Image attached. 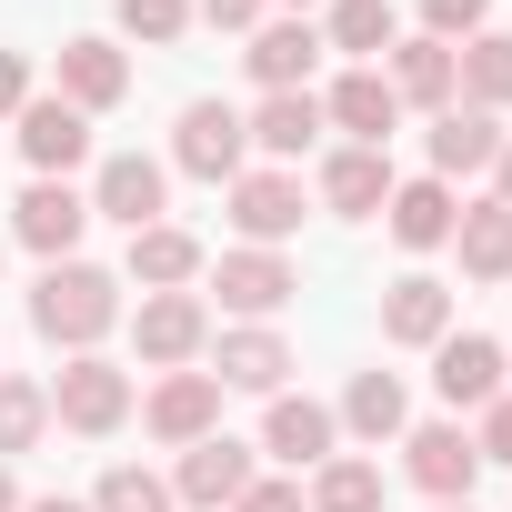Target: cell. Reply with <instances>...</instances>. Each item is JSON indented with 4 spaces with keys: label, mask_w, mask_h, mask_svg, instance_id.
Returning <instances> with one entry per match:
<instances>
[{
    "label": "cell",
    "mask_w": 512,
    "mask_h": 512,
    "mask_svg": "<svg viewBox=\"0 0 512 512\" xmlns=\"http://www.w3.org/2000/svg\"><path fill=\"white\" fill-rule=\"evenodd\" d=\"M21 151H31L41 181H71V161L91 151V111H71V101H21Z\"/></svg>",
    "instance_id": "cell-13"
},
{
    "label": "cell",
    "mask_w": 512,
    "mask_h": 512,
    "mask_svg": "<svg viewBox=\"0 0 512 512\" xmlns=\"http://www.w3.org/2000/svg\"><path fill=\"white\" fill-rule=\"evenodd\" d=\"M322 41H332V51H352V61L372 71V61L402 41V21H392V0H332V31H322Z\"/></svg>",
    "instance_id": "cell-29"
},
{
    "label": "cell",
    "mask_w": 512,
    "mask_h": 512,
    "mask_svg": "<svg viewBox=\"0 0 512 512\" xmlns=\"http://www.w3.org/2000/svg\"><path fill=\"white\" fill-rule=\"evenodd\" d=\"M282 372H292V342L282 332H262V322H251V332H221V392H282Z\"/></svg>",
    "instance_id": "cell-24"
},
{
    "label": "cell",
    "mask_w": 512,
    "mask_h": 512,
    "mask_svg": "<svg viewBox=\"0 0 512 512\" xmlns=\"http://www.w3.org/2000/svg\"><path fill=\"white\" fill-rule=\"evenodd\" d=\"M452 332V292L432 282V272H402L392 292H382V342H402V352H432Z\"/></svg>",
    "instance_id": "cell-15"
},
{
    "label": "cell",
    "mask_w": 512,
    "mask_h": 512,
    "mask_svg": "<svg viewBox=\"0 0 512 512\" xmlns=\"http://www.w3.org/2000/svg\"><path fill=\"white\" fill-rule=\"evenodd\" d=\"M121 322V282L91 272V262H51L31 282V332L61 342V352H101V332Z\"/></svg>",
    "instance_id": "cell-1"
},
{
    "label": "cell",
    "mask_w": 512,
    "mask_h": 512,
    "mask_svg": "<svg viewBox=\"0 0 512 512\" xmlns=\"http://www.w3.org/2000/svg\"><path fill=\"white\" fill-rule=\"evenodd\" d=\"M91 512H171V482H161V472H141V462H121V472H101Z\"/></svg>",
    "instance_id": "cell-32"
},
{
    "label": "cell",
    "mask_w": 512,
    "mask_h": 512,
    "mask_svg": "<svg viewBox=\"0 0 512 512\" xmlns=\"http://www.w3.org/2000/svg\"><path fill=\"white\" fill-rule=\"evenodd\" d=\"M502 372H512V352H502Z\"/></svg>",
    "instance_id": "cell-44"
},
{
    "label": "cell",
    "mask_w": 512,
    "mask_h": 512,
    "mask_svg": "<svg viewBox=\"0 0 512 512\" xmlns=\"http://www.w3.org/2000/svg\"><path fill=\"white\" fill-rule=\"evenodd\" d=\"M432 392H442L452 412L502 402V342H482V332H442V342H432Z\"/></svg>",
    "instance_id": "cell-8"
},
{
    "label": "cell",
    "mask_w": 512,
    "mask_h": 512,
    "mask_svg": "<svg viewBox=\"0 0 512 512\" xmlns=\"http://www.w3.org/2000/svg\"><path fill=\"white\" fill-rule=\"evenodd\" d=\"M241 151H251V131H241L231 101H191L181 131H171V161H181L191 181H241Z\"/></svg>",
    "instance_id": "cell-3"
},
{
    "label": "cell",
    "mask_w": 512,
    "mask_h": 512,
    "mask_svg": "<svg viewBox=\"0 0 512 512\" xmlns=\"http://www.w3.org/2000/svg\"><path fill=\"white\" fill-rule=\"evenodd\" d=\"M211 31H262V0H191Z\"/></svg>",
    "instance_id": "cell-37"
},
{
    "label": "cell",
    "mask_w": 512,
    "mask_h": 512,
    "mask_svg": "<svg viewBox=\"0 0 512 512\" xmlns=\"http://www.w3.org/2000/svg\"><path fill=\"white\" fill-rule=\"evenodd\" d=\"M91 211H101V221H121V231H151V221H161V161L111 151V161H101V181H91Z\"/></svg>",
    "instance_id": "cell-14"
},
{
    "label": "cell",
    "mask_w": 512,
    "mask_h": 512,
    "mask_svg": "<svg viewBox=\"0 0 512 512\" xmlns=\"http://www.w3.org/2000/svg\"><path fill=\"white\" fill-rule=\"evenodd\" d=\"M231 512H312V502H302V482H251Z\"/></svg>",
    "instance_id": "cell-36"
},
{
    "label": "cell",
    "mask_w": 512,
    "mask_h": 512,
    "mask_svg": "<svg viewBox=\"0 0 512 512\" xmlns=\"http://www.w3.org/2000/svg\"><path fill=\"white\" fill-rule=\"evenodd\" d=\"M472 452H482V462H512V392H502V402H482V432H472Z\"/></svg>",
    "instance_id": "cell-35"
},
{
    "label": "cell",
    "mask_w": 512,
    "mask_h": 512,
    "mask_svg": "<svg viewBox=\"0 0 512 512\" xmlns=\"http://www.w3.org/2000/svg\"><path fill=\"white\" fill-rule=\"evenodd\" d=\"M151 432L181 442V452L211 442V432H221V382H211V372H171V382L151 392Z\"/></svg>",
    "instance_id": "cell-16"
},
{
    "label": "cell",
    "mask_w": 512,
    "mask_h": 512,
    "mask_svg": "<svg viewBox=\"0 0 512 512\" xmlns=\"http://www.w3.org/2000/svg\"><path fill=\"white\" fill-rule=\"evenodd\" d=\"M21 101H31V61L0 51V121H21Z\"/></svg>",
    "instance_id": "cell-38"
},
{
    "label": "cell",
    "mask_w": 512,
    "mask_h": 512,
    "mask_svg": "<svg viewBox=\"0 0 512 512\" xmlns=\"http://www.w3.org/2000/svg\"><path fill=\"white\" fill-rule=\"evenodd\" d=\"M282 11H292V21H302V11H312V0H282Z\"/></svg>",
    "instance_id": "cell-42"
},
{
    "label": "cell",
    "mask_w": 512,
    "mask_h": 512,
    "mask_svg": "<svg viewBox=\"0 0 512 512\" xmlns=\"http://www.w3.org/2000/svg\"><path fill=\"white\" fill-rule=\"evenodd\" d=\"M392 101L402 111H452V91H462V61H452V41H392Z\"/></svg>",
    "instance_id": "cell-11"
},
{
    "label": "cell",
    "mask_w": 512,
    "mask_h": 512,
    "mask_svg": "<svg viewBox=\"0 0 512 512\" xmlns=\"http://www.w3.org/2000/svg\"><path fill=\"white\" fill-rule=\"evenodd\" d=\"M322 201H332L342 221H372V211L392 201V161H382V151H352V141H342V151L322 161Z\"/></svg>",
    "instance_id": "cell-22"
},
{
    "label": "cell",
    "mask_w": 512,
    "mask_h": 512,
    "mask_svg": "<svg viewBox=\"0 0 512 512\" xmlns=\"http://www.w3.org/2000/svg\"><path fill=\"white\" fill-rule=\"evenodd\" d=\"M21 512H91V502H71V492H51V502H21Z\"/></svg>",
    "instance_id": "cell-40"
},
{
    "label": "cell",
    "mask_w": 512,
    "mask_h": 512,
    "mask_svg": "<svg viewBox=\"0 0 512 512\" xmlns=\"http://www.w3.org/2000/svg\"><path fill=\"white\" fill-rule=\"evenodd\" d=\"M402 472H412L432 502H472L482 452H472V432H462V422H422V432H402Z\"/></svg>",
    "instance_id": "cell-6"
},
{
    "label": "cell",
    "mask_w": 512,
    "mask_h": 512,
    "mask_svg": "<svg viewBox=\"0 0 512 512\" xmlns=\"http://www.w3.org/2000/svg\"><path fill=\"white\" fill-rule=\"evenodd\" d=\"M452 241H462V272H472V282H512V211H502V201H472V211L452 221Z\"/></svg>",
    "instance_id": "cell-26"
},
{
    "label": "cell",
    "mask_w": 512,
    "mask_h": 512,
    "mask_svg": "<svg viewBox=\"0 0 512 512\" xmlns=\"http://www.w3.org/2000/svg\"><path fill=\"white\" fill-rule=\"evenodd\" d=\"M231 231H241L251 251L292 241V231H302V171H241V181H231Z\"/></svg>",
    "instance_id": "cell-7"
},
{
    "label": "cell",
    "mask_w": 512,
    "mask_h": 512,
    "mask_svg": "<svg viewBox=\"0 0 512 512\" xmlns=\"http://www.w3.org/2000/svg\"><path fill=\"white\" fill-rule=\"evenodd\" d=\"M121 91H131V61L111 41H61V101L71 111H111Z\"/></svg>",
    "instance_id": "cell-21"
},
{
    "label": "cell",
    "mask_w": 512,
    "mask_h": 512,
    "mask_svg": "<svg viewBox=\"0 0 512 512\" xmlns=\"http://www.w3.org/2000/svg\"><path fill=\"white\" fill-rule=\"evenodd\" d=\"M342 422H352L362 442H392V432L412 422V392H402V372H352V392H342Z\"/></svg>",
    "instance_id": "cell-27"
},
{
    "label": "cell",
    "mask_w": 512,
    "mask_h": 512,
    "mask_svg": "<svg viewBox=\"0 0 512 512\" xmlns=\"http://www.w3.org/2000/svg\"><path fill=\"white\" fill-rule=\"evenodd\" d=\"M302 502H312V512H382V472H372V462H322Z\"/></svg>",
    "instance_id": "cell-30"
},
{
    "label": "cell",
    "mask_w": 512,
    "mask_h": 512,
    "mask_svg": "<svg viewBox=\"0 0 512 512\" xmlns=\"http://www.w3.org/2000/svg\"><path fill=\"white\" fill-rule=\"evenodd\" d=\"M11 231L41 251V262H71V241L91 231V201H81L71 181H31V191H21V211H11Z\"/></svg>",
    "instance_id": "cell-10"
},
{
    "label": "cell",
    "mask_w": 512,
    "mask_h": 512,
    "mask_svg": "<svg viewBox=\"0 0 512 512\" xmlns=\"http://www.w3.org/2000/svg\"><path fill=\"white\" fill-rule=\"evenodd\" d=\"M382 211H392V241H402V251H442V241H452V221H462L442 181H392V201H382Z\"/></svg>",
    "instance_id": "cell-25"
},
{
    "label": "cell",
    "mask_w": 512,
    "mask_h": 512,
    "mask_svg": "<svg viewBox=\"0 0 512 512\" xmlns=\"http://www.w3.org/2000/svg\"><path fill=\"white\" fill-rule=\"evenodd\" d=\"M482 21H492V0H422V41H482Z\"/></svg>",
    "instance_id": "cell-34"
},
{
    "label": "cell",
    "mask_w": 512,
    "mask_h": 512,
    "mask_svg": "<svg viewBox=\"0 0 512 512\" xmlns=\"http://www.w3.org/2000/svg\"><path fill=\"white\" fill-rule=\"evenodd\" d=\"M452 61H462L472 111H492V121H502V111H512V31H482V41H462Z\"/></svg>",
    "instance_id": "cell-28"
},
{
    "label": "cell",
    "mask_w": 512,
    "mask_h": 512,
    "mask_svg": "<svg viewBox=\"0 0 512 512\" xmlns=\"http://www.w3.org/2000/svg\"><path fill=\"white\" fill-rule=\"evenodd\" d=\"M0 512H21V492H11V472H0Z\"/></svg>",
    "instance_id": "cell-41"
},
{
    "label": "cell",
    "mask_w": 512,
    "mask_h": 512,
    "mask_svg": "<svg viewBox=\"0 0 512 512\" xmlns=\"http://www.w3.org/2000/svg\"><path fill=\"white\" fill-rule=\"evenodd\" d=\"M492 201L512 211V141H502V161H492Z\"/></svg>",
    "instance_id": "cell-39"
},
{
    "label": "cell",
    "mask_w": 512,
    "mask_h": 512,
    "mask_svg": "<svg viewBox=\"0 0 512 512\" xmlns=\"http://www.w3.org/2000/svg\"><path fill=\"white\" fill-rule=\"evenodd\" d=\"M322 121H332V131H352V151H382V141H392V121H402V101H392V81H382V71H342V81H332V101H322Z\"/></svg>",
    "instance_id": "cell-12"
},
{
    "label": "cell",
    "mask_w": 512,
    "mask_h": 512,
    "mask_svg": "<svg viewBox=\"0 0 512 512\" xmlns=\"http://www.w3.org/2000/svg\"><path fill=\"white\" fill-rule=\"evenodd\" d=\"M111 11H121V31H131V41H151V51L191 31V0H111Z\"/></svg>",
    "instance_id": "cell-33"
},
{
    "label": "cell",
    "mask_w": 512,
    "mask_h": 512,
    "mask_svg": "<svg viewBox=\"0 0 512 512\" xmlns=\"http://www.w3.org/2000/svg\"><path fill=\"white\" fill-rule=\"evenodd\" d=\"M41 432H51V392H41V382H0V462L31 452Z\"/></svg>",
    "instance_id": "cell-31"
},
{
    "label": "cell",
    "mask_w": 512,
    "mask_h": 512,
    "mask_svg": "<svg viewBox=\"0 0 512 512\" xmlns=\"http://www.w3.org/2000/svg\"><path fill=\"white\" fill-rule=\"evenodd\" d=\"M251 482V442H231V432H211V442H191L181 452V472H171V502H201V512H231Z\"/></svg>",
    "instance_id": "cell-5"
},
{
    "label": "cell",
    "mask_w": 512,
    "mask_h": 512,
    "mask_svg": "<svg viewBox=\"0 0 512 512\" xmlns=\"http://www.w3.org/2000/svg\"><path fill=\"white\" fill-rule=\"evenodd\" d=\"M141 362H161V372H181L201 342H211V312H201V292H141Z\"/></svg>",
    "instance_id": "cell-9"
},
{
    "label": "cell",
    "mask_w": 512,
    "mask_h": 512,
    "mask_svg": "<svg viewBox=\"0 0 512 512\" xmlns=\"http://www.w3.org/2000/svg\"><path fill=\"white\" fill-rule=\"evenodd\" d=\"M51 422H61V432H91V442L121 432V422H131V372L101 362V352H71L61 382H51Z\"/></svg>",
    "instance_id": "cell-2"
},
{
    "label": "cell",
    "mask_w": 512,
    "mask_h": 512,
    "mask_svg": "<svg viewBox=\"0 0 512 512\" xmlns=\"http://www.w3.org/2000/svg\"><path fill=\"white\" fill-rule=\"evenodd\" d=\"M492 161H502V121L472 111V101H452V111L432 121V181H452V171H492Z\"/></svg>",
    "instance_id": "cell-18"
},
{
    "label": "cell",
    "mask_w": 512,
    "mask_h": 512,
    "mask_svg": "<svg viewBox=\"0 0 512 512\" xmlns=\"http://www.w3.org/2000/svg\"><path fill=\"white\" fill-rule=\"evenodd\" d=\"M312 61H322L312 21H262V31H251V81H262V91H312Z\"/></svg>",
    "instance_id": "cell-17"
},
{
    "label": "cell",
    "mask_w": 512,
    "mask_h": 512,
    "mask_svg": "<svg viewBox=\"0 0 512 512\" xmlns=\"http://www.w3.org/2000/svg\"><path fill=\"white\" fill-rule=\"evenodd\" d=\"M241 131H251V151H272V171H282V161H302V151H312L322 101H312V91H262V111H251Z\"/></svg>",
    "instance_id": "cell-20"
},
{
    "label": "cell",
    "mask_w": 512,
    "mask_h": 512,
    "mask_svg": "<svg viewBox=\"0 0 512 512\" xmlns=\"http://www.w3.org/2000/svg\"><path fill=\"white\" fill-rule=\"evenodd\" d=\"M131 282H141V292H191V282H201V241H191L181 221L131 231Z\"/></svg>",
    "instance_id": "cell-19"
},
{
    "label": "cell",
    "mask_w": 512,
    "mask_h": 512,
    "mask_svg": "<svg viewBox=\"0 0 512 512\" xmlns=\"http://www.w3.org/2000/svg\"><path fill=\"white\" fill-rule=\"evenodd\" d=\"M332 432H342V422H332L322 402H292V392H272V422H262V452L302 472V462H332Z\"/></svg>",
    "instance_id": "cell-23"
},
{
    "label": "cell",
    "mask_w": 512,
    "mask_h": 512,
    "mask_svg": "<svg viewBox=\"0 0 512 512\" xmlns=\"http://www.w3.org/2000/svg\"><path fill=\"white\" fill-rule=\"evenodd\" d=\"M211 292H221V312H241V322H272L292 292H302V272L282 262V251H221V272H211Z\"/></svg>",
    "instance_id": "cell-4"
},
{
    "label": "cell",
    "mask_w": 512,
    "mask_h": 512,
    "mask_svg": "<svg viewBox=\"0 0 512 512\" xmlns=\"http://www.w3.org/2000/svg\"><path fill=\"white\" fill-rule=\"evenodd\" d=\"M442 512H472V502H442Z\"/></svg>",
    "instance_id": "cell-43"
}]
</instances>
